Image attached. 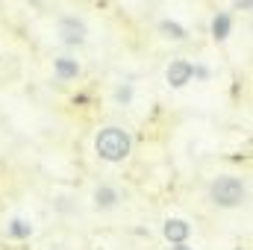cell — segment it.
<instances>
[{
  "mask_svg": "<svg viewBox=\"0 0 253 250\" xmlns=\"http://www.w3.org/2000/svg\"><path fill=\"white\" fill-rule=\"evenodd\" d=\"M189 236H191L189 221H183V218H171V221L165 224V239H168L171 245H183V242H189Z\"/></svg>",
  "mask_w": 253,
  "mask_h": 250,
  "instance_id": "cell-5",
  "label": "cell"
},
{
  "mask_svg": "<svg viewBox=\"0 0 253 250\" xmlns=\"http://www.w3.org/2000/svg\"><path fill=\"white\" fill-rule=\"evenodd\" d=\"M129 147H132L129 132L121 129V126H106L94 138V150H97V156L103 162H124L129 156Z\"/></svg>",
  "mask_w": 253,
  "mask_h": 250,
  "instance_id": "cell-1",
  "label": "cell"
},
{
  "mask_svg": "<svg viewBox=\"0 0 253 250\" xmlns=\"http://www.w3.org/2000/svg\"><path fill=\"white\" fill-rule=\"evenodd\" d=\"M6 233H9L12 239H30V236H33V224L24 221V218H12L9 227H6Z\"/></svg>",
  "mask_w": 253,
  "mask_h": 250,
  "instance_id": "cell-9",
  "label": "cell"
},
{
  "mask_svg": "<svg viewBox=\"0 0 253 250\" xmlns=\"http://www.w3.org/2000/svg\"><path fill=\"white\" fill-rule=\"evenodd\" d=\"M33 3H44V0H33Z\"/></svg>",
  "mask_w": 253,
  "mask_h": 250,
  "instance_id": "cell-14",
  "label": "cell"
},
{
  "mask_svg": "<svg viewBox=\"0 0 253 250\" xmlns=\"http://www.w3.org/2000/svg\"><path fill=\"white\" fill-rule=\"evenodd\" d=\"M115 97H118V100H129V97H132V88H118Z\"/></svg>",
  "mask_w": 253,
  "mask_h": 250,
  "instance_id": "cell-11",
  "label": "cell"
},
{
  "mask_svg": "<svg viewBox=\"0 0 253 250\" xmlns=\"http://www.w3.org/2000/svg\"><path fill=\"white\" fill-rule=\"evenodd\" d=\"M209 194H212V200H215V206H221V209H236V206H242V200H245V183L239 180V177H218L212 188H209Z\"/></svg>",
  "mask_w": 253,
  "mask_h": 250,
  "instance_id": "cell-2",
  "label": "cell"
},
{
  "mask_svg": "<svg viewBox=\"0 0 253 250\" xmlns=\"http://www.w3.org/2000/svg\"><path fill=\"white\" fill-rule=\"evenodd\" d=\"M53 71H56L59 80H77L80 77V62L71 59V56H59V59H53Z\"/></svg>",
  "mask_w": 253,
  "mask_h": 250,
  "instance_id": "cell-6",
  "label": "cell"
},
{
  "mask_svg": "<svg viewBox=\"0 0 253 250\" xmlns=\"http://www.w3.org/2000/svg\"><path fill=\"white\" fill-rule=\"evenodd\" d=\"M168 85L171 88H183V85H189V80L194 77V65L186 62V59H174V62L168 65Z\"/></svg>",
  "mask_w": 253,
  "mask_h": 250,
  "instance_id": "cell-4",
  "label": "cell"
},
{
  "mask_svg": "<svg viewBox=\"0 0 253 250\" xmlns=\"http://www.w3.org/2000/svg\"><path fill=\"white\" fill-rule=\"evenodd\" d=\"M159 30H162L171 42H183V39H186V30H183L177 21H162V24H159Z\"/></svg>",
  "mask_w": 253,
  "mask_h": 250,
  "instance_id": "cell-10",
  "label": "cell"
},
{
  "mask_svg": "<svg viewBox=\"0 0 253 250\" xmlns=\"http://www.w3.org/2000/svg\"><path fill=\"white\" fill-rule=\"evenodd\" d=\"M59 39L65 44H83L85 42V24L80 18H59Z\"/></svg>",
  "mask_w": 253,
  "mask_h": 250,
  "instance_id": "cell-3",
  "label": "cell"
},
{
  "mask_svg": "<svg viewBox=\"0 0 253 250\" xmlns=\"http://www.w3.org/2000/svg\"><path fill=\"white\" fill-rule=\"evenodd\" d=\"M174 250H191V248H189V245H186V242H183V245H177V248H174Z\"/></svg>",
  "mask_w": 253,
  "mask_h": 250,
  "instance_id": "cell-13",
  "label": "cell"
},
{
  "mask_svg": "<svg viewBox=\"0 0 253 250\" xmlns=\"http://www.w3.org/2000/svg\"><path fill=\"white\" fill-rule=\"evenodd\" d=\"M118 200H121V197H118V191L112 186H100L94 191V206H97V209H115Z\"/></svg>",
  "mask_w": 253,
  "mask_h": 250,
  "instance_id": "cell-7",
  "label": "cell"
},
{
  "mask_svg": "<svg viewBox=\"0 0 253 250\" xmlns=\"http://www.w3.org/2000/svg\"><path fill=\"white\" fill-rule=\"evenodd\" d=\"M230 30H233V18H230L227 12L215 15V21H212V39H215V42H224V39L230 36Z\"/></svg>",
  "mask_w": 253,
  "mask_h": 250,
  "instance_id": "cell-8",
  "label": "cell"
},
{
  "mask_svg": "<svg viewBox=\"0 0 253 250\" xmlns=\"http://www.w3.org/2000/svg\"><path fill=\"white\" fill-rule=\"evenodd\" d=\"M236 6H239V9H245V12H248V9H251V6H253V0H236Z\"/></svg>",
  "mask_w": 253,
  "mask_h": 250,
  "instance_id": "cell-12",
  "label": "cell"
}]
</instances>
